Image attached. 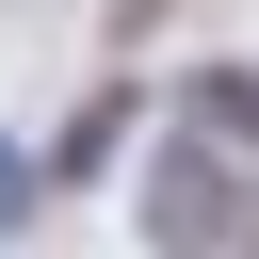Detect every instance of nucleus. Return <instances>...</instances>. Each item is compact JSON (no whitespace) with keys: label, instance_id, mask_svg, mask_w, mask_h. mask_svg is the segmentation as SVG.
Returning <instances> with one entry per match:
<instances>
[{"label":"nucleus","instance_id":"f257e3e1","mask_svg":"<svg viewBox=\"0 0 259 259\" xmlns=\"http://www.w3.org/2000/svg\"><path fill=\"white\" fill-rule=\"evenodd\" d=\"M130 227H146V243H259V178H227V146H210V130H178V146L146 162Z\"/></svg>","mask_w":259,"mask_h":259},{"label":"nucleus","instance_id":"f03ea898","mask_svg":"<svg viewBox=\"0 0 259 259\" xmlns=\"http://www.w3.org/2000/svg\"><path fill=\"white\" fill-rule=\"evenodd\" d=\"M178 113H194L210 146H243V162H259V65H194V97H178Z\"/></svg>","mask_w":259,"mask_h":259},{"label":"nucleus","instance_id":"7ed1b4c3","mask_svg":"<svg viewBox=\"0 0 259 259\" xmlns=\"http://www.w3.org/2000/svg\"><path fill=\"white\" fill-rule=\"evenodd\" d=\"M0 227H32V146H0Z\"/></svg>","mask_w":259,"mask_h":259}]
</instances>
